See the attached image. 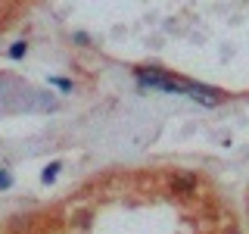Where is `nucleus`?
<instances>
[{"instance_id": "1", "label": "nucleus", "mask_w": 249, "mask_h": 234, "mask_svg": "<svg viewBox=\"0 0 249 234\" xmlns=\"http://www.w3.org/2000/svg\"><path fill=\"white\" fill-rule=\"evenodd\" d=\"M187 94H190L193 100H202L206 106H215V103H218V91L202 88V84H190V81H187Z\"/></svg>"}, {"instance_id": "2", "label": "nucleus", "mask_w": 249, "mask_h": 234, "mask_svg": "<svg viewBox=\"0 0 249 234\" xmlns=\"http://www.w3.org/2000/svg\"><path fill=\"white\" fill-rule=\"evenodd\" d=\"M59 169H62V166H59V162H50V166H47V169H44V175H41V178H44V181H47V184H50V181H53V178H56V172H59Z\"/></svg>"}, {"instance_id": "4", "label": "nucleus", "mask_w": 249, "mask_h": 234, "mask_svg": "<svg viewBox=\"0 0 249 234\" xmlns=\"http://www.w3.org/2000/svg\"><path fill=\"white\" fill-rule=\"evenodd\" d=\"M22 53H25V44H13V50H10V57H13V59H19V57H22Z\"/></svg>"}, {"instance_id": "3", "label": "nucleus", "mask_w": 249, "mask_h": 234, "mask_svg": "<svg viewBox=\"0 0 249 234\" xmlns=\"http://www.w3.org/2000/svg\"><path fill=\"white\" fill-rule=\"evenodd\" d=\"M175 187H184V191H190V187H193V178H187V175L175 178Z\"/></svg>"}, {"instance_id": "6", "label": "nucleus", "mask_w": 249, "mask_h": 234, "mask_svg": "<svg viewBox=\"0 0 249 234\" xmlns=\"http://www.w3.org/2000/svg\"><path fill=\"white\" fill-rule=\"evenodd\" d=\"M0 187H10V175L6 172H0Z\"/></svg>"}, {"instance_id": "5", "label": "nucleus", "mask_w": 249, "mask_h": 234, "mask_svg": "<svg viewBox=\"0 0 249 234\" xmlns=\"http://www.w3.org/2000/svg\"><path fill=\"white\" fill-rule=\"evenodd\" d=\"M50 84H56V88H62V91H69V88H72V84H69L66 78H50Z\"/></svg>"}]
</instances>
